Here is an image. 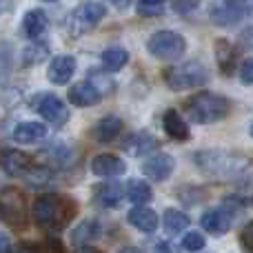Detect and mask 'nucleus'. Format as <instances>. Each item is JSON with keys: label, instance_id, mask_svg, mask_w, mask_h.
<instances>
[{"label": "nucleus", "instance_id": "58836bf2", "mask_svg": "<svg viewBox=\"0 0 253 253\" xmlns=\"http://www.w3.org/2000/svg\"><path fill=\"white\" fill-rule=\"evenodd\" d=\"M109 2L114 4L116 9H126V7L131 4V0H109Z\"/></svg>", "mask_w": 253, "mask_h": 253}, {"label": "nucleus", "instance_id": "2f4dec72", "mask_svg": "<svg viewBox=\"0 0 253 253\" xmlns=\"http://www.w3.org/2000/svg\"><path fill=\"white\" fill-rule=\"evenodd\" d=\"M240 80H242V84H247V87L253 84V58H247V60L240 65Z\"/></svg>", "mask_w": 253, "mask_h": 253}, {"label": "nucleus", "instance_id": "5701e85b", "mask_svg": "<svg viewBox=\"0 0 253 253\" xmlns=\"http://www.w3.org/2000/svg\"><path fill=\"white\" fill-rule=\"evenodd\" d=\"M22 31H25L27 38H40V36L47 31V16L40 9H31L25 13L22 18Z\"/></svg>", "mask_w": 253, "mask_h": 253}, {"label": "nucleus", "instance_id": "f03ea898", "mask_svg": "<svg viewBox=\"0 0 253 253\" xmlns=\"http://www.w3.org/2000/svg\"><path fill=\"white\" fill-rule=\"evenodd\" d=\"M184 111H187V118L193 120V123L211 125L227 118L229 111H231V102L224 96H218V93L202 91L189 98L187 105H184Z\"/></svg>", "mask_w": 253, "mask_h": 253}, {"label": "nucleus", "instance_id": "0eeeda50", "mask_svg": "<svg viewBox=\"0 0 253 253\" xmlns=\"http://www.w3.org/2000/svg\"><path fill=\"white\" fill-rule=\"evenodd\" d=\"M249 11V2L247 0H215L209 9V16L215 25L220 27H231L238 25Z\"/></svg>", "mask_w": 253, "mask_h": 253}, {"label": "nucleus", "instance_id": "9b49d317", "mask_svg": "<svg viewBox=\"0 0 253 253\" xmlns=\"http://www.w3.org/2000/svg\"><path fill=\"white\" fill-rule=\"evenodd\" d=\"M231 222H233V213L229 209H224V207L222 209H209L200 218V227L211 236H224L231 229Z\"/></svg>", "mask_w": 253, "mask_h": 253}, {"label": "nucleus", "instance_id": "e433bc0d", "mask_svg": "<svg viewBox=\"0 0 253 253\" xmlns=\"http://www.w3.org/2000/svg\"><path fill=\"white\" fill-rule=\"evenodd\" d=\"M0 253H9V238L4 231H0Z\"/></svg>", "mask_w": 253, "mask_h": 253}, {"label": "nucleus", "instance_id": "f8f14e48", "mask_svg": "<svg viewBox=\"0 0 253 253\" xmlns=\"http://www.w3.org/2000/svg\"><path fill=\"white\" fill-rule=\"evenodd\" d=\"M91 171L93 175H100V178H118L126 171V165L123 158L102 153V156H96L91 160Z\"/></svg>", "mask_w": 253, "mask_h": 253}, {"label": "nucleus", "instance_id": "2eb2a0df", "mask_svg": "<svg viewBox=\"0 0 253 253\" xmlns=\"http://www.w3.org/2000/svg\"><path fill=\"white\" fill-rule=\"evenodd\" d=\"M125 198V187L116 180H109V182H102L93 189V200L98 202L105 209H114V207L120 205V200Z\"/></svg>", "mask_w": 253, "mask_h": 253}, {"label": "nucleus", "instance_id": "c756f323", "mask_svg": "<svg viewBox=\"0 0 253 253\" xmlns=\"http://www.w3.org/2000/svg\"><path fill=\"white\" fill-rule=\"evenodd\" d=\"M25 65H36V62H40L44 56H47V47H42V44H31V47L25 49Z\"/></svg>", "mask_w": 253, "mask_h": 253}, {"label": "nucleus", "instance_id": "4c0bfd02", "mask_svg": "<svg viewBox=\"0 0 253 253\" xmlns=\"http://www.w3.org/2000/svg\"><path fill=\"white\" fill-rule=\"evenodd\" d=\"M76 253H102V251H98L96 247H91V245H80L78 249H76Z\"/></svg>", "mask_w": 253, "mask_h": 253}, {"label": "nucleus", "instance_id": "79ce46f5", "mask_svg": "<svg viewBox=\"0 0 253 253\" xmlns=\"http://www.w3.org/2000/svg\"><path fill=\"white\" fill-rule=\"evenodd\" d=\"M249 133H251V138H253V123H251V126H249Z\"/></svg>", "mask_w": 253, "mask_h": 253}, {"label": "nucleus", "instance_id": "393cba45", "mask_svg": "<svg viewBox=\"0 0 253 253\" xmlns=\"http://www.w3.org/2000/svg\"><path fill=\"white\" fill-rule=\"evenodd\" d=\"M100 233H102L100 222H96V220H83V222L74 229L71 238H74V242L80 247V245H87V242H93L96 238H100Z\"/></svg>", "mask_w": 253, "mask_h": 253}, {"label": "nucleus", "instance_id": "f704fd0d", "mask_svg": "<svg viewBox=\"0 0 253 253\" xmlns=\"http://www.w3.org/2000/svg\"><path fill=\"white\" fill-rule=\"evenodd\" d=\"M11 253H42V247L34 245V242H22V245H18Z\"/></svg>", "mask_w": 253, "mask_h": 253}, {"label": "nucleus", "instance_id": "cd10ccee", "mask_svg": "<svg viewBox=\"0 0 253 253\" xmlns=\"http://www.w3.org/2000/svg\"><path fill=\"white\" fill-rule=\"evenodd\" d=\"M169 0H138L135 9L140 16H162Z\"/></svg>", "mask_w": 253, "mask_h": 253}, {"label": "nucleus", "instance_id": "37998d69", "mask_svg": "<svg viewBox=\"0 0 253 253\" xmlns=\"http://www.w3.org/2000/svg\"><path fill=\"white\" fill-rule=\"evenodd\" d=\"M44 2H53V0H44Z\"/></svg>", "mask_w": 253, "mask_h": 253}, {"label": "nucleus", "instance_id": "473e14b6", "mask_svg": "<svg viewBox=\"0 0 253 253\" xmlns=\"http://www.w3.org/2000/svg\"><path fill=\"white\" fill-rule=\"evenodd\" d=\"M240 242L249 253H253V222H249L240 233Z\"/></svg>", "mask_w": 253, "mask_h": 253}, {"label": "nucleus", "instance_id": "c85d7f7f", "mask_svg": "<svg viewBox=\"0 0 253 253\" xmlns=\"http://www.w3.org/2000/svg\"><path fill=\"white\" fill-rule=\"evenodd\" d=\"M205 236L202 233H198V231H189L187 236L182 238V249L187 251V253H198V251H202L205 249Z\"/></svg>", "mask_w": 253, "mask_h": 253}, {"label": "nucleus", "instance_id": "39448f33", "mask_svg": "<svg viewBox=\"0 0 253 253\" xmlns=\"http://www.w3.org/2000/svg\"><path fill=\"white\" fill-rule=\"evenodd\" d=\"M0 220L16 229H22L27 224V202L18 189L9 187L0 191Z\"/></svg>", "mask_w": 253, "mask_h": 253}, {"label": "nucleus", "instance_id": "f257e3e1", "mask_svg": "<svg viewBox=\"0 0 253 253\" xmlns=\"http://www.w3.org/2000/svg\"><path fill=\"white\" fill-rule=\"evenodd\" d=\"M31 215H34V222L38 227L49 229V231H58V229H62L71 220L74 205H71V200H67L62 196L44 193V196L36 198Z\"/></svg>", "mask_w": 253, "mask_h": 253}, {"label": "nucleus", "instance_id": "4468645a", "mask_svg": "<svg viewBox=\"0 0 253 253\" xmlns=\"http://www.w3.org/2000/svg\"><path fill=\"white\" fill-rule=\"evenodd\" d=\"M76 71V58L74 56H56L51 58L47 69V78L53 84H67Z\"/></svg>", "mask_w": 253, "mask_h": 253}, {"label": "nucleus", "instance_id": "412c9836", "mask_svg": "<svg viewBox=\"0 0 253 253\" xmlns=\"http://www.w3.org/2000/svg\"><path fill=\"white\" fill-rule=\"evenodd\" d=\"M47 138V126L42 123H20L13 129V140L18 144H36Z\"/></svg>", "mask_w": 253, "mask_h": 253}, {"label": "nucleus", "instance_id": "a19ab883", "mask_svg": "<svg viewBox=\"0 0 253 253\" xmlns=\"http://www.w3.org/2000/svg\"><path fill=\"white\" fill-rule=\"evenodd\" d=\"M118 253H144V251L138 249V247H125V249H120Z\"/></svg>", "mask_w": 253, "mask_h": 253}, {"label": "nucleus", "instance_id": "a878e982", "mask_svg": "<svg viewBox=\"0 0 253 253\" xmlns=\"http://www.w3.org/2000/svg\"><path fill=\"white\" fill-rule=\"evenodd\" d=\"M162 222H165V231L169 236H178L189 227V215L180 209H167Z\"/></svg>", "mask_w": 253, "mask_h": 253}, {"label": "nucleus", "instance_id": "7c9ffc66", "mask_svg": "<svg viewBox=\"0 0 253 253\" xmlns=\"http://www.w3.org/2000/svg\"><path fill=\"white\" fill-rule=\"evenodd\" d=\"M169 4L175 13H191L200 7V0H169Z\"/></svg>", "mask_w": 253, "mask_h": 253}, {"label": "nucleus", "instance_id": "7ed1b4c3", "mask_svg": "<svg viewBox=\"0 0 253 253\" xmlns=\"http://www.w3.org/2000/svg\"><path fill=\"white\" fill-rule=\"evenodd\" d=\"M165 80L169 84V89L173 91H187V89L200 87L209 80V71L200 65V62L191 60L184 65H173L165 71Z\"/></svg>", "mask_w": 253, "mask_h": 253}, {"label": "nucleus", "instance_id": "c9c22d12", "mask_svg": "<svg viewBox=\"0 0 253 253\" xmlns=\"http://www.w3.org/2000/svg\"><path fill=\"white\" fill-rule=\"evenodd\" d=\"M156 253H175V249L169 245V242H158V245H156Z\"/></svg>", "mask_w": 253, "mask_h": 253}, {"label": "nucleus", "instance_id": "bb28decb", "mask_svg": "<svg viewBox=\"0 0 253 253\" xmlns=\"http://www.w3.org/2000/svg\"><path fill=\"white\" fill-rule=\"evenodd\" d=\"M129 62V53L120 47H111L102 51V67L107 71H120Z\"/></svg>", "mask_w": 253, "mask_h": 253}, {"label": "nucleus", "instance_id": "4be33fe9", "mask_svg": "<svg viewBox=\"0 0 253 253\" xmlns=\"http://www.w3.org/2000/svg\"><path fill=\"white\" fill-rule=\"evenodd\" d=\"M0 167H2L4 173L18 175V173H22V171H27L29 158H27L25 153L16 151V149H4V151L0 153Z\"/></svg>", "mask_w": 253, "mask_h": 253}, {"label": "nucleus", "instance_id": "a211bd4d", "mask_svg": "<svg viewBox=\"0 0 253 253\" xmlns=\"http://www.w3.org/2000/svg\"><path fill=\"white\" fill-rule=\"evenodd\" d=\"M126 220H129L131 227H135L142 233H153L158 229V222H160L158 213L153 209H149V207H133L129 211V215H126Z\"/></svg>", "mask_w": 253, "mask_h": 253}, {"label": "nucleus", "instance_id": "1a4fd4ad", "mask_svg": "<svg viewBox=\"0 0 253 253\" xmlns=\"http://www.w3.org/2000/svg\"><path fill=\"white\" fill-rule=\"evenodd\" d=\"M36 111H38L47 123H51L56 126H62L69 120V109H67V105L58 96H53V93L40 96L38 102H36Z\"/></svg>", "mask_w": 253, "mask_h": 253}, {"label": "nucleus", "instance_id": "6ab92c4d", "mask_svg": "<svg viewBox=\"0 0 253 253\" xmlns=\"http://www.w3.org/2000/svg\"><path fill=\"white\" fill-rule=\"evenodd\" d=\"M215 60H218L220 71L224 76H231L238 65V49L224 38L215 40Z\"/></svg>", "mask_w": 253, "mask_h": 253}, {"label": "nucleus", "instance_id": "ddd939ff", "mask_svg": "<svg viewBox=\"0 0 253 253\" xmlns=\"http://www.w3.org/2000/svg\"><path fill=\"white\" fill-rule=\"evenodd\" d=\"M160 147V140L153 133H147V131H140V133H131L129 138L123 142V149L129 156H147V153H153Z\"/></svg>", "mask_w": 253, "mask_h": 253}, {"label": "nucleus", "instance_id": "f3484780", "mask_svg": "<svg viewBox=\"0 0 253 253\" xmlns=\"http://www.w3.org/2000/svg\"><path fill=\"white\" fill-rule=\"evenodd\" d=\"M120 131H123V120H120L118 116H105V118H100L93 125L91 138L107 144V142H114L120 135Z\"/></svg>", "mask_w": 253, "mask_h": 253}, {"label": "nucleus", "instance_id": "72a5a7b5", "mask_svg": "<svg viewBox=\"0 0 253 253\" xmlns=\"http://www.w3.org/2000/svg\"><path fill=\"white\" fill-rule=\"evenodd\" d=\"M42 253H65V249H62V242L60 240L49 238V240L44 242V247H42Z\"/></svg>", "mask_w": 253, "mask_h": 253}, {"label": "nucleus", "instance_id": "aec40b11", "mask_svg": "<svg viewBox=\"0 0 253 253\" xmlns=\"http://www.w3.org/2000/svg\"><path fill=\"white\" fill-rule=\"evenodd\" d=\"M162 126H165L167 135L173 140H189L191 138V131H189L187 120H184L175 109L165 111V116H162Z\"/></svg>", "mask_w": 253, "mask_h": 253}, {"label": "nucleus", "instance_id": "423d86ee", "mask_svg": "<svg viewBox=\"0 0 253 253\" xmlns=\"http://www.w3.org/2000/svg\"><path fill=\"white\" fill-rule=\"evenodd\" d=\"M107 9L102 2H96V0H89V2L80 4L76 11H71L69 20H67V27L71 29V34L78 36V34H84L89 31L91 27H96L98 22L105 18Z\"/></svg>", "mask_w": 253, "mask_h": 253}, {"label": "nucleus", "instance_id": "9d476101", "mask_svg": "<svg viewBox=\"0 0 253 253\" xmlns=\"http://www.w3.org/2000/svg\"><path fill=\"white\" fill-rule=\"evenodd\" d=\"M173 169H175V160L169 153H156V156H151L149 160H144V165H142V173L147 175L149 180H153V182L167 180L173 173Z\"/></svg>", "mask_w": 253, "mask_h": 253}, {"label": "nucleus", "instance_id": "b1692460", "mask_svg": "<svg viewBox=\"0 0 253 253\" xmlns=\"http://www.w3.org/2000/svg\"><path fill=\"white\" fill-rule=\"evenodd\" d=\"M125 196L129 198L133 205L142 207L153 198V191H151V187H149L144 180H129L126 187H125Z\"/></svg>", "mask_w": 253, "mask_h": 253}, {"label": "nucleus", "instance_id": "6e6552de", "mask_svg": "<svg viewBox=\"0 0 253 253\" xmlns=\"http://www.w3.org/2000/svg\"><path fill=\"white\" fill-rule=\"evenodd\" d=\"M196 165L211 175H227L231 171H238L240 160L227 156L222 151H200L196 153Z\"/></svg>", "mask_w": 253, "mask_h": 253}, {"label": "nucleus", "instance_id": "dca6fc26", "mask_svg": "<svg viewBox=\"0 0 253 253\" xmlns=\"http://www.w3.org/2000/svg\"><path fill=\"white\" fill-rule=\"evenodd\" d=\"M100 98H102V93L91 83H78L67 93V100L76 107H93L100 102Z\"/></svg>", "mask_w": 253, "mask_h": 253}, {"label": "nucleus", "instance_id": "20e7f679", "mask_svg": "<svg viewBox=\"0 0 253 253\" xmlns=\"http://www.w3.org/2000/svg\"><path fill=\"white\" fill-rule=\"evenodd\" d=\"M147 51L162 62H175L187 51V40L175 31H156L147 40Z\"/></svg>", "mask_w": 253, "mask_h": 253}, {"label": "nucleus", "instance_id": "ea45409f", "mask_svg": "<svg viewBox=\"0 0 253 253\" xmlns=\"http://www.w3.org/2000/svg\"><path fill=\"white\" fill-rule=\"evenodd\" d=\"M11 7H13L11 0H0V16H2V13H7Z\"/></svg>", "mask_w": 253, "mask_h": 253}]
</instances>
